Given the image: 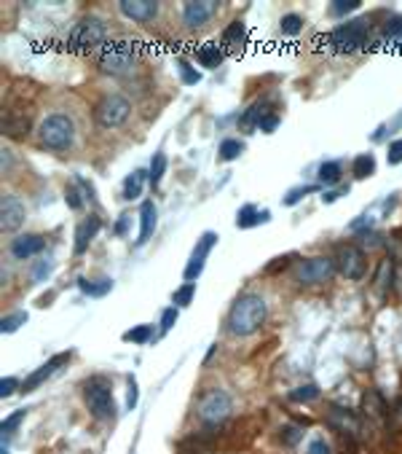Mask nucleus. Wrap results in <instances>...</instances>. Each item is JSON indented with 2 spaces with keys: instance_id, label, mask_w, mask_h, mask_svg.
<instances>
[{
  "instance_id": "f257e3e1",
  "label": "nucleus",
  "mask_w": 402,
  "mask_h": 454,
  "mask_svg": "<svg viewBox=\"0 0 402 454\" xmlns=\"http://www.w3.org/2000/svg\"><path fill=\"white\" fill-rule=\"evenodd\" d=\"M265 317H268V304L260 296L247 293V296L236 299V304L231 306L228 331L233 336H253L255 331H260Z\"/></svg>"
},
{
  "instance_id": "f03ea898",
  "label": "nucleus",
  "mask_w": 402,
  "mask_h": 454,
  "mask_svg": "<svg viewBox=\"0 0 402 454\" xmlns=\"http://www.w3.org/2000/svg\"><path fill=\"white\" fill-rule=\"evenodd\" d=\"M38 140L43 148L51 151H68L75 140V127H73V118L65 113H51L41 121L38 127Z\"/></svg>"
},
{
  "instance_id": "7ed1b4c3",
  "label": "nucleus",
  "mask_w": 402,
  "mask_h": 454,
  "mask_svg": "<svg viewBox=\"0 0 402 454\" xmlns=\"http://www.w3.org/2000/svg\"><path fill=\"white\" fill-rule=\"evenodd\" d=\"M368 35V19H346L344 24H338L330 33V46H335V51H341V54H354L359 48H365Z\"/></svg>"
},
{
  "instance_id": "20e7f679",
  "label": "nucleus",
  "mask_w": 402,
  "mask_h": 454,
  "mask_svg": "<svg viewBox=\"0 0 402 454\" xmlns=\"http://www.w3.org/2000/svg\"><path fill=\"white\" fill-rule=\"evenodd\" d=\"M134 57L137 48L129 41H105L102 51H100V68L110 76H127L134 68Z\"/></svg>"
},
{
  "instance_id": "39448f33",
  "label": "nucleus",
  "mask_w": 402,
  "mask_h": 454,
  "mask_svg": "<svg viewBox=\"0 0 402 454\" xmlns=\"http://www.w3.org/2000/svg\"><path fill=\"white\" fill-rule=\"evenodd\" d=\"M83 401L97 419H113L115 417V403H113V390L105 382L102 376H94L83 384Z\"/></svg>"
},
{
  "instance_id": "423d86ee",
  "label": "nucleus",
  "mask_w": 402,
  "mask_h": 454,
  "mask_svg": "<svg viewBox=\"0 0 402 454\" xmlns=\"http://www.w3.org/2000/svg\"><path fill=\"white\" fill-rule=\"evenodd\" d=\"M105 35H107V30H105L102 19L86 16L73 27V33L68 38V48L70 51H92L97 46H105Z\"/></svg>"
},
{
  "instance_id": "0eeeda50",
  "label": "nucleus",
  "mask_w": 402,
  "mask_h": 454,
  "mask_svg": "<svg viewBox=\"0 0 402 454\" xmlns=\"http://www.w3.org/2000/svg\"><path fill=\"white\" fill-rule=\"evenodd\" d=\"M196 414L204 425H220L226 422L231 414V396L226 390H209L199 398L196 403Z\"/></svg>"
},
{
  "instance_id": "6e6552de",
  "label": "nucleus",
  "mask_w": 402,
  "mask_h": 454,
  "mask_svg": "<svg viewBox=\"0 0 402 454\" xmlns=\"http://www.w3.org/2000/svg\"><path fill=\"white\" fill-rule=\"evenodd\" d=\"M132 113V103L121 94H107L105 100H100V105L94 108V118L102 129H115L121 127Z\"/></svg>"
},
{
  "instance_id": "1a4fd4ad",
  "label": "nucleus",
  "mask_w": 402,
  "mask_h": 454,
  "mask_svg": "<svg viewBox=\"0 0 402 454\" xmlns=\"http://www.w3.org/2000/svg\"><path fill=\"white\" fill-rule=\"evenodd\" d=\"M33 129V110L24 103H9L3 110V135L14 140H24Z\"/></svg>"
},
{
  "instance_id": "9d476101",
  "label": "nucleus",
  "mask_w": 402,
  "mask_h": 454,
  "mask_svg": "<svg viewBox=\"0 0 402 454\" xmlns=\"http://www.w3.org/2000/svg\"><path fill=\"white\" fill-rule=\"evenodd\" d=\"M338 267H335L333 258L327 256H314V258H306L298 269V282L300 285H322V282H327V279L333 277Z\"/></svg>"
},
{
  "instance_id": "9b49d317",
  "label": "nucleus",
  "mask_w": 402,
  "mask_h": 454,
  "mask_svg": "<svg viewBox=\"0 0 402 454\" xmlns=\"http://www.w3.org/2000/svg\"><path fill=\"white\" fill-rule=\"evenodd\" d=\"M335 267H338V272H341L346 279H362L365 277L368 261H365L362 247H356V244H344V247H338Z\"/></svg>"
},
{
  "instance_id": "f8f14e48",
  "label": "nucleus",
  "mask_w": 402,
  "mask_h": 454,
  "mask_svg": "<svg viewBox=\"0 0 402 454\" xmlns=\"http://www.w3.org/2000/svg\"><path fill=\"white\" fill-rule=\"evenodd\" d=\"M215 242H218V234H215V232H204V234H201V239L196 242L194 253H191V261L185 264V272H183L185 282H194V279H199V274L204 272V264H207V258H209V253H212Z\"/></svg>"
},
{
  "instance_id": "ddd939ff",
  "label": "nucleus",
  "mask_w": 402,
  "mask_h": 454,
  "mask_svg": "<svg viewBox=\"0 0 402 454\" xmlns=\"http://www.w3.org/2000/svg\"><path fill=\"white\" fill-rule=\"evenodd\" d=\"M24 218H27V207H24L22 199L14 197V194L3 197V202H0V229L3 232H16L24 223Z\"/></svg>"
},
{
  "instance_id": "4468645a",
  "label": "nucleus",
  "mask_w": 402,
  "mask_h": 454,
  "mask_svg": "<svg viewBox=\"0 0 402 454\" xmlns=\"http://www.w3.org/2000/svg\"><path fill=\"white\" fill-rule=\"evenodd\" d=\"M218 11V3L215 0H188L183 6V19L185 24L196 30V27H201V24H207L212 16Z\"/></svg>"
},
{
  "instance_id": "2eb2a0df",
  "label": "nucleus",
  "mask_w": 402,
  "mask_h": 454,
  "mask_svg": "<svg viewBox=\"0 0 402 454\" xmlns=\"http://www.w3.org/2000/svg\"><path fill=\"white\" fill-rule=\"evenodd\" d=\"M68 361H70V352H62V355H54L51 361L43 363V366L38 368V371H33V373H30V376H27V379H24L22 390H24V393H33V390H38L41 384L46 382L48 376H54V373L59 371V366H65V363H68Z\"/></svg>"
},
{
  "instance_id": "dca6fc26",
  "label": "nucleus",
  "mask_w": 402,
  "mask_h": 454,
  "mask_svg": "<svg viewBox=\"0 0 402 454\" xmlns=\"http://www.w3.org/2000/svg\"><path fill=\"white\" fill-rule=\"evenodd\" d=\"M121 14L134 22H153L159 16L156 0H121Z\"/></svg>"
},
{
  "instance_id": "f3484780",
  "label": "nucleus",
  "mask_w": 402,
  "mask_h": 454,
  "mask_svg": "<svg viewBox=\"0 0 402 454\" xmlns=\"http://www.w3.org/2000/svg\"><path fill=\"white\" fill-rule=\"evenodd\" d=\"M327 422H330V428H335L338 433H346V435H359V430H362V422H359V417H356L354 411L341 406L330 408Z\"/></svg>"
},
{
  "instance_id": "a211bd4d",
  "label": "nucleus",
  "mask_w": 402,
  "mask_h": 454,
  "mask_svg": "<svg viewBox=\"0 0 402 454\" xmlns=\"http://www.w3.org/2000/svg\"><path fill=\"white\" fill-rule=\"evenodd\" d=\"M43 247H46V239L41 234H22L11 242V256L19 258V261H27V258L38 256Z\"/></svg>"
},
{
  "instance_id": "6ab92c4d",
  "label": "nucleus",
  "mask_w": 402,
  "mask_h": 454,
  "mask_svg": "<svg viewBox=\"0 0 402 454\" xmlns=\"http://www.w3.org/2000/svg\"><path fill=\"white\" fill-rule=\"evenodd\" d=\"M247 43V27L244 22H231L226 30H223V38H220V46L226 48V51H241Z\"/></svg>"
},
{
  "instance_id": "aec40b11",
  "label": "nucleus",
  "mask_w": 402,
  "mask_h": 454,
  "mask_svg": "<svg viewBox=\"0 0 402 454\" xmlns=\"http://www.w3.org/2000/svg\"><path fill=\"white\" fill-rule=\"evenodd\" d=\"M100 229H102V221H100L97 215H89V221L80 223L78 229H75V256L86 253V247H89V242L97 237Z\"/></svg>"
},
{
  "instance_id": "412c9836",
  "label": "nucleus",
  "mask_w": 402,
  "mask_h": 454,
  "mask_svg": "<svg viewBox=\"0 0 402 454\" xmlns=\"http://www.w3.org/2000/svg\"><path fill=\"white\" fill-rule=\"evenodd\" d=\"M156 223H159V210L153 202H142L139 207V239L137 244H145L150 239V234L156 232Z\"/></svg>"
},
{
  "instance_id": "4be33fe9",
  "label": "nucleus",
  "mask_w": 402,
  "mask_h": 454,
  "mask_svg": "<svg viewBox=\"0 0 402 454\" xmlns=\"http://www.w3.org/2000/svg\"><path fill=\"white\" fill-rule=\"evenodd\" d=\"M271 221V212L268 210H258L253 205H247V207L239 210V215H236V226L239 229H253V226H260V223H268Z\"/></svg>"
},
{
  "instance_id": "5701e85b",
  "label": "nucleus",
  "mask_w": 402,
  "mask_h": 454,
  "mask_svg": "<svg viewBox=\"0 0 402 454\" xmlns=\"http://www.w3.org/2000/svg\"><path fill=\"white\" fill-rule=\"evenodd\" d=\"M362 408H365V417L376 419V422H384L386 419V401L376 393V390H368L365 396H362Z\"/></svg>"
},
{
  "instance_id": "b1692460",
  "label": "nucleus",
  "mask_w": 402,
  "mask_h": 454,
  "mask_svg": "<svg viewBox=\"0 0 402 454\" xmlns=\"http://www.w3.org/2000/svg\"><path fill=\"white\" fill-rule=\"evenodd\" d=\"M196 59H199L201 68H207V70L220 68V62H223V46H218V43H204V46L196 51Z\"/></svg>"
},
{
  "instance_id": "393cba45",
  "label": "nucleus",
  "mask_w": 402,
  "mask_h": 454,
  "mask_svg": "<svg viewBox=\"0 0 402 454\" xmlns=\"http://www.w3.org/2000/svg\"><path fill=\"white\" fill-rule=\"evenodd\" d=\"M215 443L207 435H191L180 443V454H212Z\"/></svg>"
},
{
  "instance_id": "a878e982",
  "label": "nucleus",
  "mask_w": 402,
  "mask_h": 454,
  "mask_svg": "<svg viewBox=\"0 0 402 454\" xmlns=\"http://www.w3.org/2000/svg\"><path fill=\"white\" fill-rule=\"evenodd\" d=\"M78 288L86 293V296H97V299H100V296H105V293L113 291V279H110V277H102V279H86V277H80L78 279Z\"/></svg>"
},
{
  "instance_id": "bb28decb",
  "label": "nucleus",
  "mask_w": 402,
  "mask_h": 454,
  "mask_svg": "<svg viewBox=\"0 0 402 454\" xmlns=\"http://www.w3.org/2000/svg\"><path fill=\"white\" fill-rule=\"evenodd\" d=\"M145 177H148V172L145 170H134V172L129 175L127 180H124V199H139L142 197V186H145Z\"/></svg>"
},
{
  "instance_id": "cd10ccee",
  "label": "nucleus",
  "mask_w": 402,
  "mask_h": 454,
  "mask_svg": "<svg viewBox=\"0 0 402 454\" xmlns=\"http://www.w3.org/2000/svg\"><path fill=\"white\" fill-rule=\"evenodd\" d=\"M351 172H354L356 180H365L370 175H376V156L373 153H359L351 164Z\"/></svg>"
},
{
  "instance_id": "c85d7f7f",
  "label": "nucleus",
  "mask_w": 402,
  "mask_h": 454,
  "mask_svg": "<svg viewBox=\"0 0 402 454\" xmlns=\"http://www.w3.org/2000/svg\"><path fill=\"white\" fill-rule=\"evenodd\" d=\"M268 113H271V110H268V103H265V100H258V103H255L253 108L244 113V118H241V127H247V129H250V127H260V121H263Z\"/></svg>"
},
{
  "instance_id": "c756f323",
  "label": "nucleus",
  "mask_w": 402,
  "mask_h": 454,
  "mask_svg": "<svg viewBox=\"0 0 402 454\" xmlns=\"http://www.w3.org/2000/svg\"><path fill=\"white\" fill-rule=\"evenodd\" d=\"M391 277H394V258H384L379 264V274H376V288L381 293L391 291Z\"/></svg>"
},
{
  "instance_id": "7c9ffc66",
  "label": "nucleus",
  "mask_w": 402,
  "mask_h": 454,
  "mask_svg": "<svg viewBox=\"0 0 402 454\" xmlns=\"http://www.w3.org/2000/svg\"><path fill=\"white\" fill-rule=\"evenodd\" d=\"M386 48H402V14L386 22Z\"/></svg>"
},
{
  "instance_id": "2f4dec72",
  "label": "nucleus",
  "mask_w": 402,
  "mask_h": 454,
  "mask_svg": "<svg viewBox=\"0 0 402 454\" xmlns=\"http://www.w3.org/2000/svg\"><path fill=\"white\" fill-rule=\"evenodd\" d=\"M317 180H319L322 186H335V183L341 180V164H338V162H324V164H319Z\"/></svg>"
},
{
  "instance_id": "473e14b6",
  "label": "nucleus",
  "mask_w": 402,
  "mask_h": 454,
  "mask_svg": "<svg viewBox=\"0 0 402 454\" xmlns=\"http://www.w3.org/2000/svg\"><path fill=\"white\" fill-rule=\"evenodd\" d=\"M164 172H166V156H164V153H156V156H153V162H150V167H148V180H150V186L159 188V186H161V177H164Z\"/></svg>"
},
{
  "instance_id": "72a5a7b5",
  "label": "nucleus",
  "mask_w": 402,
  "mask_h": 454,
  "mask_svg": "<svg viewBox=\"0 0 402 454\" xmlns=\"http://www.w3.org/2000/svg\"><path fill=\"white\" fill-rule=\"evenodd\" d=\"M241 151H244V143H239V140L228 138V140H223V143H220V159H223V162H233V159H239Z\"/></svg>"
},
{
  "instance_id": "f704fd0d",
  "label": "nucleus",
  "mask_w": 402,
  "mask_h": 454,
  "mask_svg": "<svg viewBox=\"0 0 402 454\" xmlns=\"http://www.w3.org/2000/svg\"><path fill=\"white\" fill-rule=\"evenodd\" d=\"M279 30H282V35H298L300 30H303V16H298V14H285L282 22H279Z\"/></svg>"
},
{
  "instance_id": "c9c22d12",
  "label": "nucleus",
  "mask_w": 402,
  "mask_h": 454,
  "mask_svg": "<svg viewBox=\"0 0 402 454\" xmlns=\"http://www.w3.org/2000/svg\"><path fill=\"white\" fill-rule=\"evenodd\" d=\"M27 323V314L24 312H14V314H6L3 320H0V331L3 334H14L19 326H24Z\"/></svg>"
},
{
  "instance_id": "e433bc0d",
  "label": "nucleus",
  "mask_w": 402,
  "mask_h": 454,
  "mask_svg": "<svg viewBox=\"0 0 402 454\" xmlns=\"http://www.w3.org/2000/svg\"><path fill=\"white\" fill-rule=\"evenodd\" d=\"M196 296V282H185L183 288L174 291V306H188Z\"/></svg>"
},
{
  "instance_id": "4c0bfd02",
  "label": "nucleus",
  "mask_w": 402,
  "mask_h": 454,
  "mask_svg": "<svg viewBox=\"0 0 402 454\" xmlns=\"http://www.w3.org/2000/svg\"><path fill=\"white\" fill-rule=\"evenodd\" d=\"M290 398L298 401V403H303V401H314V398H319V387H317V384H303V387H295V390L290 393Z\"/></svg>"
},
{
  "instance_id": "58836bf2",
  "label": "nucleus",
  "mask_w": 402,
  "mask_h": 454,
  "mask_svg": "<svg viewBox=\"0 0 402 454\" xmlns=\"http://www.w3.org/2000/svg\"><path fill=\"white\" fill-rule=\"evenodd\" d=\"M150 336H153V326H137V328H132V331H127V334H124V341L145 344Z\"/></svg>"
},
{
  "instance_id": "ea45409f",
  "label": "nucleus",
  "mask_w": 402,
  "mask_h": 454,
  "mask_svg": "<svg viewBox=\"0 0 402 454\" xmlns=\"http://www.w3.org/2000/svg\"><path fill=\"white\" fill-rule=\"evenodd\" d=\"M300 438H303V428H298V425H287V428L279 430V441L285 446H295Z\"/></svg>"
},
{
  "instance_id": "a19ab883",
  "label": "nucleus",
  "mask_w": 402,
  "mask_h": 454,
  "mask_svg": "<svg viewBox=\"0 0 402 454\" xmlns=\"http://www.w3.org/2000/svg\"><path fill=\"white\" fill-rule=\"evenodd\" d=\"M317 191V186H298V188H290L287 197H285V205L287 207H292V205H298L300 199L306 197V194H314Z\"/></svg>"
},
{
  "instance_id": "79ce46f5",
  "label": "nucleus",
  "mask_w": 402,
  "mask_h": 454,
  "mask_svg": "<svg viewBox=\"0 0 402 454\" xmlns=\"http://www.w3.org/2000/svg\"><path fill=\"white\" fill-rule=\"evenodd\" d=\"M24 417H27V411H24V408H19L16 414H11V417L3 422V428H0V433H3L6 438H9V435H11V433L16 430V428H19V422H22Z\"/></svg>"
},
{
  "instance_id": "37998d69",
  "label": "nucleus",
  "mask_w": 402,
  "mask_h": 454,
  "mask_svg": "<svg viewBox=\"0 0 402 454\" xmlns=\"http://www.w3.org/2000/svg\"><path fill=\"white\" fill-rule=\"evenodd\" d=\"M359 6H362L359 0H335V3H333V9H330V11H333L335 16H344V14L356 11Z\"/></svg>"
},
{
  "instance_id": "c03bdc74",
  "label": "nucleus",
  "mask_w": 402,
  "mask_h": 454,
  "mask_svg": "<svg viewBox=\"0 0 402 454\" xmlns=\"http://www.w3.org/2000/svg\"><path fill=\"white\" fill-rule=\"evenodd\" d=\"M180 78H183V83H188V86L201 81V76H199V73L191 68V62H185V59H180Z\"/></svg>"
},
{
  "instance_id": "a18cd8bd",
  "label": "nucleus",
  "mask_w": 402,
  "mask_h": 454,
  "mask_svg": "<svg viewBox=\"0 0 402 454\" xmlns=\"http://www.w3.org/2000/svg\"><path fill=\"white\" fill-rule=\"evenodd\" d=\"M174 323H177V306L164 309V314H161V331H164V334H166V331H172Z\"/></svg>"
},
{
  "instance_id": "49530a36",
  "label": "nucleus",
  "mask_w": 402,
  "mask_h": 454,
  "mask_svg": "<svg viewBox=\"0 0 402 454\" xmlns=\"http://www.w3.org/2000/svg\"><path fill=\"white\" fill-rule=\"evenodd\" d=\"M16 387H19V379L16 376H6L3 382H0V398H9L16 393Z\"/></svg>"
},
{
  "instance_id": "de8ad7c7",
  "label": "nucleus",
  "mask_w": 402,
  "mask_h": 454,
  "mask_svg": "<svg viewBox=\"0 0 402 454\" xmlns=\"http://www.w3.org/2000/svg\"><path fill=\"white\" fill-rule=\"evenodd\" d=\"M65 199H68V205H70L73 210H80V207H83V199H80L78 188H75V186H68V188H65Z\"/></svg>"
},
{
  "instance_id": "09e8293b",
  "label": "nucleus",
  "mask_w": 402,
  "mask_h": 454,
  "mask_svg": "<svg viewBox=\"0 0 402 454\" xmlns=\"http://www.w3.org/2000/svg\"><path fill=\"white\" fill-rule=\"evenodd\" d=\"M306 454H330V443L324 441V438H314V441L309 443Z\"/></svg>"
},
{
  "instance_id": "8fccbe9b",
  "label": "nucleus",
  "mask_w": 402,
  "mask_h": 454,
  "mask_svg": "<svg viewBox=\"0 0 402 454\" xmlns=\"http://www.w3.org/2000/svg\"><path fill=\"white\" fill-rule=\"evenodd\" d=\"M386 159H389V164H402V140H394V143H391Z\"/></svg>"
},
{
  "instance_id": "3c124183",
  "label": "nucleus",
  "mask_w": 402,
  "mask_h": 454,
  "mask_svg": "<svg viewBox=\"0 0 402 454\" xmlns=\"http://www.w3.org/2000/svg\"><path fill=\"white\" fill-rule=\"evenodd\" d=\"M276 124H279V118H276L274 113H268V116L260 121V132H274Z\"/></svg>"
},
{
  "instance_id": "603ef678",
  "label": "nucleus",
  "mask_w": 402,
  "mask_h": 454,
  "mask_svg": "<svg viewBox=\"0 0 402 454\" xmlns=\"http://www.w3.org/2000/svg\"><path fill=\"white\" fill-rule=\"evenodd\" d=\"M51 272V264L48 261H38V267H35V272H33V277L35 279H43Z\"/></svg>"
},
{
  "instance_id": "864d4df0",
  "label": "nucleus",
  "mask_w": 402,
  "mask_h": 454,
  "mask_svg": "<svg viewBox=\"0 0 402 454\" xmlns=\"http://www.w3.org/2000/svg\"><path fill=\"white\" fill-rule=\"evenodd\" d=\"M127 406H129V408L137 406V384H134V379H129V398H127Z\"/></svg>"
},
{
  "instance_id": "5fc2aeb1",
  "label": "nucleus",
  "mask_w": 402,
  "mask_h": 454,
  "mask_svg": "<svg viewBox=\"0 0 402 454\" xmlns=\"http://www.w3.org/2000/svg\"><path fill=\"white\" fill-rule=\"evenodd\" d=\"M344 191H349V188H338V191H324V197H322V202H324V205H333L335 199L341 197Z\"/></svg>"
},
{
  "instance_id": "6e6d98bb",
  "label": "nucleus",
  "mask_w": 402,
  "mask_h": 454,
  "mask_svg": "<svg viewBox=\"0 0 402 454\" xmlns=\"http://www.w3.org/2000/svg\"><path fill=\"white\" fill-rule=\"evenodd\" d=\"M290 258H292V256H285V258H276V264H271V267H268V272H276V269H279V267H282V269H285V267H287V261H290Z\"/></svg>"
},
{
  "instance_id": "4d7b16f0",
  "label": "nucleus",
  "mask_w": 402,
  "mask_h": 454,
  "mask_svg": "<svg viewBox=\"0 0 402 454\" xmlns=\"http://www.w3.org/2000/svg\"><path fill=\"white\" fill-rule=\"evenodd\" d=\"M127 223H129V215H121V221H118V226H115V234L127 232Z\"/></svg>"
}]
</instances>
